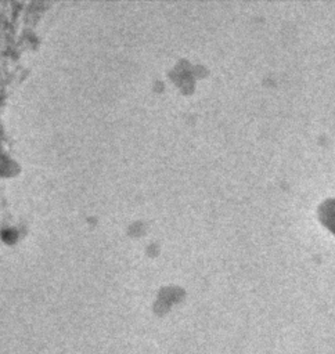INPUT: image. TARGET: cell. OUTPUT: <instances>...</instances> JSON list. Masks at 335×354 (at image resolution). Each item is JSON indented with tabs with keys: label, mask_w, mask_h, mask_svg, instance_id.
Segmentation results:
<instances>
[{
	"label": "cell",
	"mask_w": 335,
	"mask_h": 354,
	"mask_svg": "<svg viewBox=\"0 0 335 354\" xmlns=\"http://www.w3.org/2000/svg\"><path fill=\"white\" fill-rule=\"evenodd\" d=\"M320 220L335 234V199H327L320 207Z\"/></svg>",
	"instance_id": "6da1fadb"
}]
</instances>
